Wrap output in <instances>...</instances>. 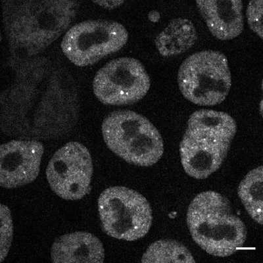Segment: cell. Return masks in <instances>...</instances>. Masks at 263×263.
Segmentation results:
<instances>
[{
	"instance_id": "30bf717a",
	"label": "cell",
	"mask_w": 263,
	"mask_h": 263,
	"mask_svg": "<svg viewBox=\"0 0 263 263\" xmlns=\"http://www.w3.org/2000/svg\"><path fill=\"white\" fill-rule=\"evenodd\" d=\"M231 142L215 134L187 128L180 144L185 172L197 180L208 178L221 166Z\"/></svg>"
},
{
	"instance_id": "277c9868",
	"label": "cell",
	"mask_w": 263,
	"mask_h": 263,
	"mask_svg": "<svg viewBox=\"0 0 263 263\" xmlns=\"http://www.w3.org/2000/svg\"><path fill=\"white\" fill-rule=\"evenodd\" d=\"M102 130L108 148L128 163L152 166L163 156L164 143L160 133L138 112H112L103 120Z\"/></svg>"
},
{
	"instance_id": "3957f363",
	"label": "cell",
	"mask_w": 263,
	"mask_h": 263,
	"mask_svg": "<svg viewBox=\"0 0 263 263\" xmlns=\"http://www.w3.org/2000/svg\"><path fill=\"white\" fill-rule=\"evenodd\" d=\"M187 224L194 241L215 257L233 255L246 242L247 230L226 197L214 191L197 195L189 208Z\"/></svg>"
},
{
	"instance_id": "4fadbf2b",
	"label": "cell",
	"mask_w": 263,
	"mask_h": 263,
	"mask_svg": "<svg viewBox=\"0 0 263 263\" xmlns=\"http://www.w3.org/2000/svg\"><path fill=\"white\" fill-rule=\"evenodd\" d=\"M51 258L53 262H102L105 250L95 235L75 232L56 239L51 247Z\"/></svg>"
},
{
	"instance_id": "6da1fadb",
	"label": "cell",
	"mask_w": 263,
	"mask_h": 263,
	"mask_svg": "<svg viewBox=\"0 0 263 263\" xmlns=\"http://www.w3.org/2000/svg\"><path fill=\"white\" fill-rule=\"evenodd\" d=\"M27 55L13 66L15 81L2 96V129L27 140L64 135L78 118L74 86L62 69Z\"/></svg>"
},
{
	"instance_id": "9c48e42d",
	"label": "cell",
	"mask_w": 263,
	"mask_h": 263,
	"mask_svg": "<svg viewBox=\"0 0 263 263\" xmlns=\"http://www.w3.org/2000/svg\"><path fill=\"white\" fill-rule=\"evenodd\" d=\"M93 162L83 144L71 142L54 154L46 178L54 193L65 200H79L90 192Z\"/></svg>"
},
{
	"instance_id": "ac0fdd59",
	"label": "cell",
	"mask_w": 263,
	"mask_h": 263,
	"mask_svg": "<svg viewBox=\"0 0 263 263\" xmlns=\"http://www.w3.org/2000/svg\"><path fill=\"white\" fill-rule=\"evenodd\" d=\"M262 0L251 2L247 9L249 26L260 39H262Z\"/></svg>"
},
{
	"instance_id": "7c38bea8",
	"label": "cell",
	"mask_w": 263,
	"mask_h": 263,
	"mask_svg": "<svg viewBox=\"0 0 263 263\" xmlns=\"http://www.w3.org/2000/svg\"><path fill=\"white\" fill-rule=\"evenodd\" d=\"M196 5L209 30L216 39L230 41L243 32L242 2L198 1Z\"/></svg>"
},
{
	"instance_id": "8992f818",
	"label": "cell",
	"mask_w": 263,
	"mask_h": 263,
	"mask_svg": "<svg viewBox=\"0 0 263 263\" xmlns=\"http://www.w3.org/2000/svg\"><path fill=\"white\" fill-rule=\"evenodd\" d=\"M98 205L103 231L112 238L136 241L144 238L151 229V206L135 190L109 187L100 194Z\"/></svg>"
},
{
	"instance_id": "e0dca14e",
	"label": "cell",
	"mask_w": 263,
	"mask_h": 263,
	"mask_svg": "<svg viewBox=\"0 0 263 263\" xmlns=\"http://www.w3.org/2000/svg\"><path fill=\"white\" fill-rule=\"evenodd\" d=\"M1 262H3L10 249L13 233L10 211L3 204L1 206Z\"/></svg>"
},
{
	"instance_id": "ba28073f",
	"label": "cell",
	"mask_w": 263,
	"mask_h": 263,
	"mask_svg": "<svg viewBox=\"0 0 263 263\" xmlns=\"http://www.w3.org/2000/svg\"><path fill=\"white\" fill-rule=\"evenodd\" d=\"M151 81L142 63L135 58L124 57L107 63L93 79L96 97L103 104H134L146 96Z\"/></svg>"
},
{
	"instance_id": "7a4b0ae2",
	"label": "cell",
	"mask_w": 263,
	"mask_h": 263,
	"mask_svg": "<svg viewBox=\"0 0 263 263\" xmlns=\"http://www.w3.org/2000/svg\"><path fill=\"white\" fill-rule=\"evenodd\" d=\"M5 32L16 52L41 53L62 36L76 17L77 1L2 2Z\"/></svg>"
},
{
	"instance_id": "5bb4252c",
	"label": "cell",
	"mask_w": 263,
	"mask_h": 263,
	"mask_svg": "<svg viewBox=\"0 0 263 263\" xmlns=\"http://www.w3.org/2000/svg\"><path fill=\"white\" fill-rule=\"evenodd\" d=\"M197 39L194 23L187 18H178L171 21L157 35L156 46L163 57H173L189 50Z\"/></svg>"
},
{
	"instance_id": "8fae6325",
	"label": "cell",
	"mask_w": 263,
	"mask_h": 263,
	"mask_svg": "<svg viewBox=\"0 0 263 263\" xmlns=\"http://www.w3.org/2000/svg\"><path fill=\"white\" fill-rule=\"evenodd\" d=\"M44 145L35 140H12L2 145L0 184L11 189L30 184L41 171Z\"/></svg>"
},
{
	"instance_id": "9a60e30c",
	"label": "cell",
	"mask_w": 263,
	"mask_h": 263,
	"mask_svg": "<svg viewBox=\"0 0 263 263\" xmlns=\"http://www.w3.org/2000/svg\"><path fill=\"white\" fill-rule=\"evenodd\" d=\"M262 166L251 170L241 181L238 196L250 217L262 224Z\"/></svg>"
},
{
	"instance_id": "2e32d148",
	"label": "cell",
	"mask_w": 263,
	"mask_h": 263,
	"mask_svg": "<svg viewBox=\"0 0 263 263\" xmlns=\"http://www.w3.org/2000/svg\"><path fill=\"white\" fill-rule=\"evenodd\" d=\"M142 262H195L186 247L175 240L162 239L153 243L142 256Z\"/></svg>"
},
{
	"instance_id": "5b68a950",
	"label": "cell",
	"mask_w": 263,
	"mask_h": 263,
	"mask_svg": "<svg viewBox=\"0 0 263 263\" xmlns=\"http://www.w3.org/2000/svg\"><path fill=\"white\" fill-rule=\"evenodd\" d=\"M180 92L189 102L214 106L224 102L232 86L226 56L220 51H199L185 59L178 73Z\"/></svg>"
},
{
	"instance_id": "52a82bcc",
	"label": "cell",
	"mask_w": 263,
	"mask_h": 263,
	"mask_svg": "<svg viewBox=\"0 0 263 263\" xmlns=\"http://www.w3.org/2000/svg\"><path fill=\"white\" fill-rule=\"evenodd\" d=\"M128 40L127 30L121 23L90 20L78 23L67 30L61 46L70 62L82 67L117 52Z\"/></svg>"
},
{
	"instance_id": "d6986e66",
	"label": "cell",
	"mask_w": 263,
	"mask_h": 263,
	"mask_svg": "<svg viewBox=\"0 0 263 263\" xmlns=\"http://www.w3.org/2000/svg\"><path fill=\"white\" fill-rule=\"evenodd\" d=\"M93 3L98 4L102 8L108 9H114L119 8L124 3L123 1H98Z\"/></svg>"
}]
</instances>
